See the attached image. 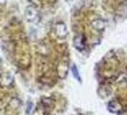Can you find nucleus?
<instances>
[{
	"mask_svg": "<svg viewBox=\"0 0 127 115\" xmlns=\"http://www.w3.org/2000/svg\"><path fill=\"white\" fill-rule=\"evenodd\" d=\"M69 1H72V0H69Z\"/></svg>",
	"mask_w": 127,
	"mask_h": 115,
	"instance_id": "nucleus-2",
	"label": "nucleus"
},
{
	"mask_svg": "<svg viewBox=\"0 0 127 115\" xmlns=\"http://www.w3.org/2000/svg\"><path fill=\"white\" fill-rule=\"evenodd\" d=\"M36 10L32 6H29L27 9H26V15H27V17L30 19H32L35 17V15H36Z\"/></svg>",
	"mask_w": 127,
	"mask_h": 115,
	"instance_id": "nucleus-1",
	"label": "nucleus"
}]
</instances>
